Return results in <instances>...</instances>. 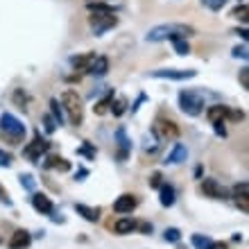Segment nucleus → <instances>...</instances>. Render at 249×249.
<instances>
[{
	"label": "nucleus",
	"mask_w": 249,
	"mask_h": 249,
	"mask_svg": "<svg viewBox=\"0 0 249 249\" xmlns=\"http://www.w3.org/2000/svg\"><path fill=\"white\" fill-rule=\"evenodd\" d=\"M195 36V27L186 25V23H163V25H154L150 32L145 34L147 43H159V41H175V39H190Z\"/></svg>",
	"instance_id": "f257e3e1"
},
{
	"label": "nucleus",
	"mask_w": 249,
	"mask_h": 249,
	"mask_svg": "<svg viewBox=\"0 0 249 249\" xmlns=\"http://www.w3.org/2000/svg\"><path fill=\"white\" fill-rule=\"evenodd\" d=\"M25 124L20 123L14 113H2L0 116V134L9 145H18L25 138Z\"/></svg>",
	"instance_id": "f03ea898"
},
{
	"label": "nucleus",
	"mask_w": 249,
	"mask_h": 249,
	"mask_svg": "<svg viewBox=\"0 0 249 249\" xmlns=\"http://www.w3.org/2000/svg\"><path fill=\"white\" fill-rule=\"evenodd\" d=\"M179 109L186 113V116H199L204 111V95L195 89H184L179 93Z\"/></svg>",
	"instance_id": "7ed1b4c3"
},
{
	"label": "nucleus",
	"mask_w": 249,
	"mask_h": 249,
	"mask_svg": "<svg viewBox=\"0 0 249 249\" xmlns=\"http://www.w3.org/2000/svg\"><path fill=\"white\" fill-rule=\"evenodd\" d=\"M61 107L68 111L72 124L79 127V124L84 123V107H82V100H79L77 91H72V89L64 91V95H61Z\"/></svg>",
	"instance_id": "20e7f679"
},
{
	"label": "nucleus",
	"mask_w": 249,
	"mask_h": 249,
	"mask_svg": "<svg viewBox=\"0 0 249 249\" xmlns=\"http://www.w3.org/2000/svg\"><path fill=\"white\" fill-rule=\"evenodd\" d=\"M89 25H91L95 36H102L107 30H113L118 25V16L116 14H91L89 16Z\"/></svg>",
	"instance_id": "39448f33"
},
{
	"label": "nucleus",
	"mask_w": 249,
	"mask_h": 249,
	"mask_svg": "<svg viewBox=\"0 0 249 249\" xmlns=\"http://www.w3.org/2000/svg\"><path fill=\"white\" fill-rule=\"evenodd\" d=\"M179 124L175 120H168V118H157L154 123V134H157L161 141H175L179 138Z\"/></svg>",
	"instance_id": "423d86ee"
},
{
	"label": "nucleus",
	"mask_w": 249,
	"mask_h": 249,
	"mask_svg": "<svg viewBox=\"0 0 249 249\" xmlns=\"http://www.w3.org/2000/svg\"><path fill=\"white\" fill-rule=\"evenodd\" d=\"M152 77L157 79H175V82H184V79H193L197 75V71L188 68V71H181V68H161V71H152Z\"/></svg>",
	"instance_id": "0eeeda50"
},
{
	"label": "nucleus",
	"mask_w": 249,
	"mask_h": 249,
	"mask_svg": "<svg viewBox=\"0 0 249 249\" xmlns=\"http://www.w3.org/2000/svg\"><path fill=\"white\" fill-rule=\"evenodd\" d=\"M48 150H50V143H48L46 138H41V134H36L32 143H30L25 150H23V154H25L30 161L39 163V161H41V154H46Z\"/></svg>",
	"instance_id": "6e6552de"
},
{
	"label": "nucleus",
	"mask_w": 249,
	"mask_h": 249,
	"mask_svg": "<svg viewBox=\"0 0 249 249\" xmlns=\"http://www.w3.org/2000/svg\"><path fill=\"white\" fill-rule=\"evenodd\" d=\"M138 206V199H136V195H129V193H124V195H120L116 202H113V211L116 213H131V211Z\"/></svg>",
	"instance_id": "1a4fd4ad"
},
{
	"label": "nucleus",
	"mask_w": 249,
	"mask_h": 249,
	"mask_svg": "<svg viewBox=\"0 0 249 249\" xmlns=\"http://www.w3.org/2000/svg\"><path fill=\"white\" fill-rule=\"evenodd\" d=\"M32 206L39 213H43V215H53L54 213V204H53V199L48 195H43V193H34L32 195Z\"/></svg>",
	"instance_id": "9d476101"
},
{
	"label": "nucleus",
	"mask_w": 249,
	"mask_h": 249,
	"mask_svg": "<svg viewBox=\"0 0 249 249\" xmlns=\"http://www.w3.org/2000/svg\"><path fill=\"white\" fill-rule=\"evenodd\" d=\"M116 143H118V161H127L131 150V141L127 138L124 127H118V131H116Z\"/></svg>",
	"instance_id": "9b49d317"
},
{
	"label": "nucleus",
	"mask_w": 249,
	"mask_h": 249,
	"mask_svg": "<svg viewBox=\"0 0 249 249\" xmlns=\"http://www.w3.org/2000/svg\"><path fill=\"white\" fill-rule=\"evenodd\" d=\"M202 193L206 197H213V199H224V197H227V190L217 184L215 179H204L202 181Z\"/></svg>",
	"instance_id": "f8f14e48"
},
{
	"label": "nucleus",
	"mask_w": 249,
	"mask_h": 249,
	"mask_svg": "<svg viewBox=\"0 0 249 249\" xmlns=\"http://www.w3.org/2000/svg\"><path fill=\"white\" fill-rule=\"evenodd\" d=\"M30 243H32V236H30L25 229H18L12 233V238H9L7 245H9V249H27Z\"/></svg>",
	"instance_id": "ddd939ff"
},
{
	"label": "nucleus",
	"mask_w": 249,
	"mask_h": 249,
	"mask_svg": "<svg viewBox=\"0 0 249 249\" xmlns=\"http://www.w3.org/2000/svg\"><path fill=\"white\" fill-rule=\"evenodd\" d=\"M186 159H188V150H186V145L175 143V147H172L170 154L165 157L163 163H168V165H179V163H184Z\"/></svg>",
	"instance_id": "4468645a"
},
{
	"label": "nucleus",
	"mask_w": 249,
	"mask_h": 249,
	"mask_svg": "<svg viewBox=\"0 0 249 249\" xmlns=\"http://www.w3.org/2000/svg\"><path fill=\"white\" fill-rule=\"evenodd\" d=\"M75 211H77L79 215L89 220V222H98L100 215H102V209L100 206H86V204H75Z\"/></svg>",
	"instance_id": "2eb2a0df"
},
{
	"label": "nucleus",
	"mask_w": 249,
	"mask_h": 249,
	"mask_svg": "<svg viewBox=\"0 0 249 249\" xmlns=\"http://www.w3.org/2000/svg\"><path fill=\"white\" fill-rule=\"evenodd\" d=\"M227 113H229V107L224 105H213L209 107V111H206V118H209V123H224V118H227Z\"/></svg>",
	"instance_id": "dca6fc26"
},
{
	"label": "nucleus",
	"mask_w": 249,
	"mask_h": 249,
	"mask_svg": "<svg viewBox=\"0 0 249 249\" xmlns=\"http://www.w3.org/2000/svg\"><path fill=\"white\" fill-rule=\"evenodd\" d=\"M95 61V54L89 53V54H77V57H71V64L75 66V71H86L91 68V64Z\"/></svg>",
	"instance_id": "f3484780"
},
{
	"label": "nucleus",
	"mask_w": 249,
	"mask_h": 249,
	"mask_svg": "<svg viewBox=\"0 0 249 249\" xmlns=\"http://www.w3.org/2000/svg\"><path fill=\"white\" fill-rule=\"evenodd\" d=\"M113 231H116L118 236H127L131 231H136V220H131V217H120L118 222L113 224Z\"/></svg>",
	"instance_id": "a211bd4d"
},
{
	"label": "nucleus",
	"mask_w": 249,
	"mask_h": 249,
	"mask_svg": "<svg viewBox=\"0 0 249 249\" xmlns=\"http://www.w3.org/2000/svg\"><path fill=\"white\" fill-rule=\"evenodd\" d=\"M89 72L95 75V77H105L107 72H109V59H107V57H95V61H93L91 68H89Z\"/></svg>",
	"instance_id": "6ab92c4d"
},
{
	"label": "nucleus",
	"mask_w": 249,
	"mask_h": 249,
	"mask_svg": "<svg viewBox=\"0 0 249 249\" xmlns=\"http://www.w3.org/2000/svg\"><path fill=\"white\" fill-rule=\"evenodd\" d=\"M159 193H161V206H165V209H170L172 204H175V186L170 184H161V188H159Z\"/></svg>",
	"instance_id": "aec40b11"
},
{
	"label": "nucleus",
	"mask_w": 249,
	"mask_h": 249,
	"mask_svg": "<svg viewBox=\"0 0 249 249\" xmlns=\"http://www.w3.org/2000/svg\"><path fill=\"white\" fill-rule=\"evenodd\" d=\"M111 102H113V89L107 93V95L100 100V102H95V107H93V113H95V116H105V113H109V109H111Z\"/></svg>",
	"instance_id": "412c9836"
},
{
	"label": "nucleus",
	"mask_w": 249,
	"mask_h": 249,
	"mask_svg": "<svg viewBox=\"0 0 249 249\" xmlns=\"http://www.w3.org/2000/svg\"><path fill=\"white\" fill-rule=\"evenodd\" d=\"M43 168H48V170L54 168V170H59V172H68L71 170V163H68L64 157H48V161L43 163Z\"/></svg>",
	"instance_id": "4be33fe9"
},
{
	"label": "nucleus",
	"mask_w": 249,
	"mask_h": 249,
	"mask_svg": "<svg viewBox=\"0 0 249 249\" xmlns=\"http://www.w3.org/2000/svg\"><path fill=\"white\" fill-rule=\"evenodd\" d=\"M86 7L91 14H116V7L105 5V2H86Z\"/></svg>",
	"instance_id": "5701e85b"
},
{
	"label": "nucleus",
	"mask_w": 249,
	"mask_h": 249,
	"mask_svg": "<svg viewBox=\"0 0 249 249\" xmlns=\"http://www.w3.org/2000/svg\"><path fill=\"white\" fill-rule=\"evenodd\" d=\"M190 243H193V247H197V249H209L213 240H211L209 236H202V233H195V236L190 238Z\"/></svg>",
	"instance_id": "b1692460"
},
{
	"label": "nucleus",
	"mask_w": 249,
	"mask_h": 249,
	"mask_svg": "<svg viewBox=\"0 0 249 249\" xmlns=\"http://www.w3.org/2000/svg\"><path fill=\"white\" fill-rule=\"evenodd\" d=\"M109 111H111L113 116H116V118H120V116H123V113L127 111V100H124V98L113 100V102H111V109H109Z\"/></svg>",
	"instance_id": "393cba45"
},
{
	"label": "nucleus",
	"mask_w": 249,
	"mask_h": 249,
	"mask_svg": "<svg viewBox=\"0 0 249 249\" xmlns=\"http://www.w3.org/2000/svg\"><path fill=\"white\" fill-rule=\"evenodd\" d=\"M163 240H165V243H179V240H181V231H179L177 227L165 229L163 231Z\"/></svg>",
	"instance_id": "a878e982"
},
{
	"label": "nucleus",
	"mask_w": 249,
	"mask_h": 249,
	"mask_svg": "<svg viewBox=\"0 0 249 249\" xmlns=\"http://www.w3.org/2000/svg\"><path fill=\"white\" fill-rule=\"evenodd\" d=\"M50 107H53V118H54V123L61 127V124H64V111L59 109V100L53 98V100H50Z\"/></svg>",
	"instance_id": "bb28decb"
},
{
	"label": "nucleus",
	"mask_w": 249,
	"mask_h": 249,
	"mask_svg": "<svg viewBox=\"0 0 249 249\" xmlns=\"http://www.w3.org/2000/svg\"><path fill=\"white\" fill-rule=\"evenodd\" d=\"M172 46H175L177 54H181V57L190 54V46H188V41H186V39H175V41H172Z\"/></svg>",
	"instance_id": "cd10ccee"
},
{
	"label": "nucleus",
	"mask_w": 249,
	"mask_h": 249,
	"mask_svg": "<svg viewBox=\"0 0 249 249\" xmlns=\"http://www.w3.org/2000/svg\"><path fill=\"white\" fill-rule=\"evenodd\" d=\"M27 100H30L27 98V93H23V89H16V93H14V102H16L20 109L27 105Z\"/></svg>",
	"instance_id": "c85d7f7f"
},
{
	"label": "nucleus",
	"mask_w": 249,
	"mask_h": 249,
	"mask_svg": "<svg viewBox=\"0 0 249 249\" xmlns=\"http://www.w3.org/2000/svg\"><path fill=\"white\" fill-rule=\"evenodd\" d=\"M204 5L209 7L211 12H220V9H222L224 5H227V0H202Z\"/></svg>",
	"instance_id": "c756f323"
},
{
	"label": "nucleus",
	"mask_w": 249,
	"mask_h": 249,
	"mask_svg": "<svg viewBox=\"0 0 249 249\" xmlns=\"http://www.w3.org/2000/svg\"><path fill=\"white\" fill-rule=\"evenodd\" d=\"M20 186H23V188H25V190H34V186H36V184H34V177H32V175H20Z\"/></svg>",
	"instance_id": "7c9ffc66"
},
{
	"label": "nucleus",
	"mask_w": 249,
	"mask_h": 249,
	"mask_svg": "<svg viewBox=\"0 0 249 249\" xmlns=\"http://www.w3.org/2000/svg\"><path fill=\"white\" fill-rule=\"evenodd\" d=\"M43 127H46L48 134H53V131L57 129V123H54V118L50 116V113H46V116H43Z\"/></svg>",
	"instance_id": "2f4dec72"
},
{
	"label": "nucleus",
	"mask_w": 249,
	"mask_h": 249,
	"mask_svg": "<svg viewBox=\"0 0 249 249\" xmlns=\"http://www.w3.org/2000/svg\"><path fill=\"white\" fill-rule=\"evenodd\" d=\"M161 179H163V175H161V172H152L150 179H147V181H150V188H161V184H163Z\"/></svg>",
	"instance_id": "473e14b6"
},
{
	"label": "nucleus",
	"mask_w": 249,
	"mask_h": 249,
	"mask_svg": "<svg viewBox=\"0 0 249 249\" xmlns=\"http://www.w3.org/2000/svg\"><path fill=\"white\" fill-rule=\"evenodd\" d=\"M236 204H238V209L243 211V213H247V211H249V202H247V193H243V195H236Z\"/></svg>",
	"instance_id": "72a5a7b5"
},
{
	"label": "nucleus",
	"mask_w": 249,
	"mask_h": 249,
	"mask_svg": "<svg viewBox=\"0 0 249 249\" xmlns=\"http://www.w3.org/2000/svg\"><path fill=\"white\" fill-rule=\"evenodd\" d=\"M231 16L233 18H240V20H245L247 18V5H238L233 12H231Z\"/></svg>",
	"instance_id": "f704fd0d"
},
{
	"label": "nucleus",
	"mask_w": 249,
	"mask_h": 249,
	"mask_svg": "<svg viewBox=\"0 0 249 249\" xmlns=\"http://www.w3.org/2000/svg\"><path fill=\"white\" fill-rule=\"evenodd\" d=\"M12 154L9 152H5V150H0V168H9L12 165Z\"/></svg>",
	"instance_id": "c9c22d12"
},
{
	"label": "nucleus",
	"mask_w": 249,
	"mask_h": 249,
	"mask_svg": "<svg viewBox=\"0 0 249 249\" xmlns=\"http://www.w3.org/2000/svg\"><path fill=\"white\" fill-rule=\"evenodd\" d=\"M77 154H84V157H89V159H95V154H98V152H95L91 145L86 143L84 147H79V150H77Z\"/></svg>",
	"instance_id": "e433bc0d"
},
{
	"label": "nucleus",
	"mask_w": 249,
	"mask_h": 249,
	"mask_svg": "<svg viewBox=\"0 0 249 249\" xmlns=\"http://www.w3.org/2000/svg\"><path fill=\"white\" fill-rule=\"evenodd\" d=\"M233 57H236V59H247V46H236L233 48Z\"/></svg>",
	"instance_id": "4c0bfd02"
},
{
	"label": "nucleus",
	"mask_w": 249,
	"mask_h": 249,
	"mask_svg": "<svg viewBox=\"0 0 249 249\" xmlns=\"http://www.w3.org/2000/svg\"><path fill=\"white\" fill-rule=\"evenodd\" d=\"M240 82H243V89H249V68L247 66L240 71Z\"/></svg>",
	"instance_id": "58836bf2"
},
{
	"label": "nucleus",
	"mask_w": 249,
	"mask_h": 249,
	"mask_svg": "<svg viewBox=\"0 0 249 249\" xmlns=\"http://www.w3.org/2000/svg\"><path fill=\"white\" fill-rule=\"evenodd\" d=\"M136 229L141 233H152V224L150 222H136Z\"/></svg>",
	"instance_id": "ea45409f"
},
{
	"label": "nucleus",
	"mask_w": 249,
	"mask_h": 249,
	"mask_svg": "<svg viewBox=\"0 0 249 249\" xmlns=\"http://www.w3.org/2000/svg\"><path fill=\"white\" fill-rule=\"evenodd\" d=\"M213 129H215L217 136H227V129H224V123H213Z\"/></svg>",
	"instance_id": "a19ab883"
},
{
	"label": "nucleus",
	"mask_w": 249,
	"mask_h": 249,
	"mask_svg": "<svg viewBox=\"0 0 249 249\" xmlns=\"http://www.w3.org/2000/svg\"><path fill=\"white\" fill-rule=\"evenodd\" d=\"M227 118H231V120H243V118H245V113H243V111H231V109H229Z\"/></svg>",
	"instance_id": "79ce46f5"
},
{
	"label": "nucleus",
	"mask_w": 249,
	"mask_h": 249,
	"mask_svg": "<svg viewBox=\"0 0 249 249\" xmlns=\"http://www.w3.org/2000/svg\"><path fill=\"white\" fill-rule=\"evenodd\" d=\"M209 249H229V245H227V243H215V240H213Z\"/></svg>",
	"instance_id": "37998d69"
},
{
	"label": "nucleus",
	"mask_w": 249,
	"mask_h": 249,
	"mask_svg": "<svg viewBox=\"0 0 249 249\" xmlns=\"http://www.w3.org/2000/svg\"><path fill=\"white\" fill-rule=\"evenodd\" d=\"M86 175H89V170H86V168H82V170H79L77 175H75V179H77V181H82V179H84Z\"/></svg>",
	"instance_id": "c03bdc74"
},
{
	"label": "nucleus",
	"mask_w": 249,
	"mask_h": 249,
	"mask_svg": "<svg viewBox=\"0 0 249 249\" xmlns=\"http://www.w3.org/2000/svg\"><path fill=\"white\" fill-rule=\"evenodd\" d=\"M236 34H238V36H243V39H247V30H245V27H243V30H236Z\"/></svg>",
	"instance_id": "a18cd8bd"
},
{
	"label": "nucleus",
	"mask_w": 249,
	"mask_h": 249,
	"mask_svg": "<svg viewBox=\"0 0 249 249\" xmlns=\"http://www.w3.org/2000/svg\"><path fill=\"white\" fill-rule=\"evenodd\" d=\"M2 195H5V190H2V186H0V197H2Z\"/></svg>",
	"instance_id": "49530a36"
},
{
	"label": "nucleus",
	"mask_w": 249,
	"mask_h": 249,
	"mask_svg": "<svg viewBox=\"0 0 249 249\" xmlns=\"http://www.w3.org/2000/svg\"><path fill=\"white\" fill-rule=\"evenodd\" d=\"M0 243H2V238H0Z\"/></svg>",
	"instance_id": "de8ad7c7"
},
{
	"label": "nucleus",
	"mask_w": 249,
	"mask_h": 249,
	"mask_svg": "<svg viewBox=\"0 0 249 249\" xmlns=\"http://www.w3.org/2000/svg\"><path fill=\"white\" fill-rule=\"evenodd\" d=\"M89 2H93V0H89Z\"/></svg>",
	"instance_id": "09e8293b"
}]
</instances>
